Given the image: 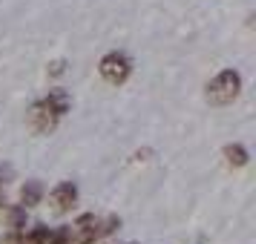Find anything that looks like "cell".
<instances>
[{
	"mask_svg": "<svg viewBox=\"0 0 256 244\" xmlns=\"http://www.w3.org/2000/svg\"><path fill=\"white\" fill-rule=\"evenodd\" d=\"M98 72H101V78H104L106 83L121 86V83H127V78L132 75V63H130L127 55H121V52H110V55L101 58Z\"/></svg>",
	"mask_w": 256,
	"mask_h": 244,
	"instance_id": "2",
	"label": "cell"
},
{
	"mask_svg": "<svg viewBox=\"0 0 256 244\" xmlns=\"http://www.w3.org/2000/svg\"><path fill=\"white\" fill-rule=\"evenodd\" d=\"M44 193H46V190H44V184H40L38 178H32V181H26V184L20 187V204H24L26 210L38 207V204L44 201Z\"/></svg>",
	"mask_w": 256,
	"mask_h": 244,
	"instance_id": "7",
	"label": "cell"
},
{
	"mask_svg": "<svg viewBox=\"0 0 256 244\" xmlns=\"http://www.w3.org/2000/svg\"><path fill=\"white\" fill-rule=\"evenodd\" d=\"M9 230H14V233L26 230V207L24 204H18V207L9 210Z\"/></svg>",
	"mask_w": 256,
	"mask_h": 244,
	"instance_id": "10",
	"label": "cell"
},
{
	"mask_svg": "<svg viewBox=\"0 0 256 244\" xmlns=\"http://www.w3.org/2000/svg\"><path fill=\"white\" fill-rule=\"evenodd\" d=\"M70 230H72V242H78V244L98 242V239H101V233H98V216H95V213H84V216H78Z\"/></svg>",
	"mask_w": 256,
	"mask_h": 244,
	"instance_id": "5",
	"label": "cell"
},
{
	"mask_svg": "<svg viewBox=\"0 0 256 244\" xmlns=\"http://www.w3.org/2000/svg\"><path fill=\"white\" fill-rule=\"evenodd\" d=\"M66 72V60H52L49 63V75H64Z\"/></svg>",
	"mask_w": 256,
	"mask_h": 244,
	"instance_id": "13",
	"label": "cell"
},
{
	"mask_svg": "<svg viewBox=\"0 0 256 244\" xmlns=\"http://www.w3.org/2000/svg\"><path fill=\"white\" fill-rule=\"evenodd\" d=\"M242 95V75L236 69H222L208 83V101L216 106H228Z\"/></svg>",
	"mask_w": 256,
	"mask_h": 244,
	"instance_id": "1",
	"label": "cell"
},
{
	"mask_svg": "<svg viewBox=\"0 0 256 244\" xmlns=\"http://www.w3.org/2000/svg\"><path fill=\"white\" fill-rule=\"evenodd\" d=\"M121 230V219L118 216H106V219H98V233L101 236H112V233Z\"/></svg>",
	"mask_w": 256,
	"mask_h": 244,
	"instance_id": "11",
	"label": "cell"
},
{
	"mask_svg": "<svg viewBox=\"0 0 256 244\" xmlns=\"http://www.w3.org/2000/svg\"><path fill=\"white\" fill-rule=\"evenodd\" d=\"M49 204H52V210H55L58 216L70 213V210L78 204V187L72 184V181H60V184L49 193Z\"/></svg>",
	"mask_w": 256,
	"mask_h": 244,
	"instance_id": "4",
	"label": "cell"
},
{
	"mask_svg": "<svg viewBox=\"0 0 256 244\" xmlns=\"http://www.w3.org/2000/svg\"><path fill=\"white\" fill-rule=\"evenodd\" d=\"M60 115H55L52 109L46 106V101H38L32 109H29V129L35 132V135H49L52 129L58 127Z\"/></svg>",
	"mask_w": 256,
	"mask_h": 244,
	"instance_id": "3",
	"label": "cell"
},
{
	"mask_svg": "<svg viewBox=\"0 0 256 244\" xmlns=\"http://www.w3.org/2000/svg\"><path fill=\"white\" fill-rule=\"evenodd\" d=\"M86 244H98V242H86Z\"/></svg>",
	"mask_w": 256,
	"mask_h": 244,
	"instance_id": "15",
	"label": "cell"
},
{
	"mask_svg": "<svg viewBox=\"0 0 256 244\" xmlns=\"http://www.w3.org/2000/svg\"><path fill=\"white\" fill-rule=\"evenodd\" d=\"M49 244H72V230H70V227L49 230Z\"/></svg>",
	"mask_w": 256,
	"mask_h": 244,
	"instance_id": "12",
	"label": "cell"
},
{
	"mask_svg": "<svg viewBox=\"0 0 256 244\" xmlns=\"http://www.w3.org/2000/svg\"><path fill=\"white\" fill-rule=\"evenodd\" d=\"M44 101H46V106L52 109V112H55V115H60V118H64V115H66V112L72 109V95L66 92L64 86H55V89H49V95L44 98Z\"/></svg>",
	"mask_w": 256,
	"mask_h": 244,
	"instance_id": "6",
	"label": "cell"
},
{
	"mask_svg": "<svg viewBox=\"0 0 256 244\" xmlns=\"http://www.w3.org/2000/svg\"><path fill=\"white\" fill-rule=\"evenodd\" d=\"M20 244H49V227L46 224H32L29 230L20 233Z\"/></svg>",
	"mask_w": 256,
	"mask_h": 244,
	"instance_id": "9",
	"label": "cell"
},
{
	"mask_svg": "<svg viewBox=\"0 0 256 244\" xmlns=\"http://www.w3.org/2000/svg\"><path fill=\"white\" fill-rule=\"evenodd\" d=\"M0 210H6V193L0 190Z\"/></svg>",
	"mask_w": 256,
	"mask_h": 244,
	"instance_id": "14",
	"label": "cell"
},
{
	"mask_svg": "<svg viewBox=\"0 0 256 244\" xmlns=\"http://www.w3.org/2000/svg\"><path fill=\"white\" fill-rule=\"evenodd\" d=\"M222 155H224V161L230 164V167H248V161H250V152H248V147H242V144H224V150H222Z\"/></svg>",
	"mask_w": 256,
	"mask_h": 244,
	"instance_id": "8",
	"label": "cell"
}]
</instances>
